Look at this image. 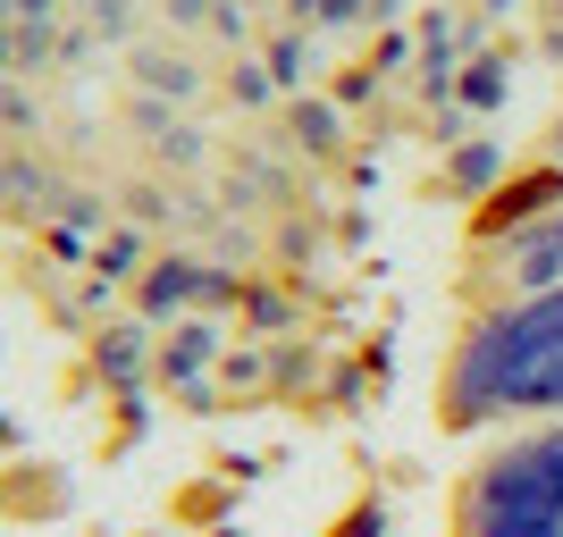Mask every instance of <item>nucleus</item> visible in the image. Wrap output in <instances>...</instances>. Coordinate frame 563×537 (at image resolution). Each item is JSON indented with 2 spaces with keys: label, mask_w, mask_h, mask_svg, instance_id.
Returning a JSON list of instances; mask_svg holds the SVG:
<instances>
[{
  "label": "nucleus",
  "mask_w": 563,
  "mask_h": 537,
  "mask_svg": "<svg viewBox=\"0 0 563 537\" xmlns=\"http://www.w3.org/2000/svg\"><path fill=\"white\" fill-rule=\"evenodd\" d=\"M488 412H563V286L496 311L463 336L446 370V421L471 428Z\"/></svg>",
  "instance_id": "nucleus-1"
},
{
  "label": "nucleus",
  "mask_w": 563,
  "mask_h": 537,
  "mask_svg": "<svg viewBox=\"0 0 563 537\" xmlns=\"http://www.w3.org/2000/svg\"><path fill=\"white\" fill-rule=\"evenodd\" d=\"M463 537H563V428L496 454L471 479Z\"/></svg>",
  "instance_id": "nucleus-2"
},
{
  "label": "nucleus",
  "mask_w": 563,
  "mask_h": 537,
  "mask_svg": "<svg viewBox=\"0 0 563 537\" xmlns=\"http://www.w3.org/2000/svg\"><path fill=\"white\" fill-rule=\"evenodd\" d=\"M530 294H547V286H563V202H555V219H547L530 244H521V269H514Z\"/></svg>",
  "instance_id": "nucleus-3"
},
{
  "label": "nucleus",
  "mask_w": 563,
  "mask_h": 537,
  "mask_svg": "<svg viewBox=\"0 0 563 537\" xmlns=\"http://www.w3.org/2000/svg\"><path fill=\"white\" fill-rule=\"evenodd\" d=\"M547 193L563 202V186H555V177H530V186H505V193H496V211H488V227H514V219L547 211Z\"/></svg>",
  "instance_id": "nucleus-4"
}]
</instances>
